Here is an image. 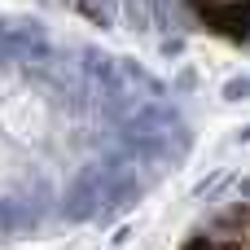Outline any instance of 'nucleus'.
I'll return each instance as SVG.
<instances>
[{
    "mask_svg": "<svg viewBox=\"0 0 250 250\" xmlns=\"http://www.w3.org/2000/svg\"><path fill=\"white\" fill-rule=\"evenodd\" d=\"M180 250H250V176L237 180V189L211 215L198 220Z\"/></svg>",
    "mask_w": 250,
    "mask_h": 250,
    "instance_id": "7ed1b4c3",
    "label": "nucleus"
},
{
    "mask_svg": "<svg viewBox=\"0 0 250 250\" xmlns=\"http://www.w3.org/2000/svg\"><path fill=\"white\" fill-rule=\"evenodd\" d=\"M88 22L154 44H220L250 57V0H70Z\"/></svg>",
    "mask_w": 250,
    "mask_h": 250,
    "instance_id": "f03ea898",
    "label": "nucleus"
},
{
    "mask_svg": "<svg viewBox=\"0 0 250 250\" xmlns=\"http://www.w3.org/2000/svg\"><path fill=\"white\" fill-rule=\"evenodd\" d=\"M193 145L198 119L158 70L83 31L0 13V237L127 211Z\"/></svg>",
    "mask_w": 250,
    "mask_h": 250,
    "instance_id": "f257e3e1",
    "label": "nucleus"
}]
</instances>
